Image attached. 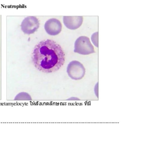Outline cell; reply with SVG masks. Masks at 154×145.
<instances>
[{
  "label": "cell",
  "instance_id": "obj_3",
  "mask_svg": "<svg viewBox=\"0 0 154 145\" xmlns=\"http://www.w3.org/2000/svg\"><path fill=\"white\" fill-rule=\"evenodd\" d=\"M67 73L71 79L80 80L85 75V69L81 63L78 61H73L68 65Z\"/></svg>",
  "mask_w": 154,
  "mask_h": 145
},
{
  "label": "cell",
  "instance_id": "obj_4",
  "mask_svg": "<svg viewBox=\"0 0 154 145\" xmlns=\"http://www.w3.org/2000/svg\"><path fill=\"white\" fill-rule=\"evenodd\" d=\"M40 26L39 20L35 16H29L23 20L21 25L22 32L24 34H33L38 29Z\"/></svg>",
  "mask_w": 154,
  "mask_h": 145
},
{
  "label": "cell",
  "instance_id": "obj_5",
  "mask_svg": "<svg viewBox=\"0 0 154 145\" xmlns=\"http://www.w3.org/2000/svg\"><path fill=\"white\" fill-rule=\"evenodd\" d=\"M62 24L57 19L52 18L48 20L45 24L46 32L51 36L58 35L62 30Z\"/></svg>",
  "mask_w": 154,
  "mask_h": 145
},
{
  "label": "cell",
  "instance_id": "obj_1",
  "mask_svg": "<svg viewBox=\"0 0 154 145\" xmlns=\"http://www.w3.org/2000/svg\"><path fill=\"white\" fill-rule=\"evenodd\" d=\"M32 60L35 68L40 71L49 73L57 71L65 61L63 48L52 40H42L34 48Z\"/></svg>",
  "mask_w": 154,
  "mask_h": 145
},
{
  "label": "cell",
  "instance_id": "obj_6",
  "mask_svg": "<svg viewBox=\"0 0 154 145\" xmlns=\"http://www.w3.org/2000/svg\"><path fill=\"white\" fill-rule=\"evenodd\" d=\"M83 18L81 16H63V23L68 29L75 30L78 29L83 23Z\"/></svg>",
  "mask_w": 154,
  "mask_h": 145
},
{
  "label": "cell",
  "instance_id": "obj_2",
  "mask_svg": "<svg viewBox=\"0 0 154 145\" xmlns=\"http://www.w3.org/2000/svg\"><path fill=\"white\" fill-rule=\"evenodd\" d=\"M74 52L83 55H87L95 52L94 47L90 40L86 36L79 37L74 43Z\"/></svg>",
  "mask_w": 154,
  "mask_h": 145
}]
</instances>
